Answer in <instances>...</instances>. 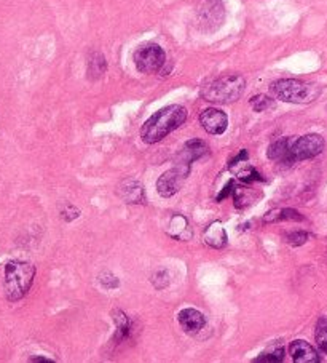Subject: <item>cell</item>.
<instances>
[{"label":"cell","instance_id":"1","mask_svg":"<svg viewBox=\"0 0 327 363\" xmlns=\"http://www.w3.org/2000/svg\"><path fill=\"white\" fill-rule=\"evenodd\" d=\"M187 121V109L184 106L171 104L166 106L155 114L147 118L146 123L141 128V138L146 144L160 143L163 138H166L174 130H178L180 125Z\"/></svg>","mask_w":327,"mask_h":363},{"label":"cell","instance_id":"2","mask_svg":"<svg viewBox=\"0 0 327 363\" xmlns=\"http://www.w3.org/2000/svg\"><path fill=\"white\" fill-rule=\"evenodd\" d=\"M35 267L26 261L11 259L4 266V291L8 301H20L34 284Z\"/></svg>","mask_w":327,"mask_h":363},{"label":"cell","instance_id":"3","mask_svg":"<svg viewBox=\"0 0 327 363\" xmlns=\"http://www.w3.org/2000/svg\"><path fill=\"white\" fill-rule=\"evenodd\" d=\"M270 91L280 101L292 103V104H308L313 103L321 95V89L318 85L310 82H302L297 79H281L275 80L270 85Z\"/></svg>","mask_w":327,"mask_h":363},{"label":"cell","instance_id":"4","mask_svg":"<svg viewBox=\"0 0 327 363\" xmlns=\"http://www.w3.org/2000/svg\"><path fill=\"white\" fill-rule=\"evenodd\" d=\"M246 82L241 76H224L206 84L201 89V96L206 101L216 104H230L240 99Z\"/></svg>","mask_w":327,"mask_h":363},{"label":"cell","instance_id":"5","mask_svg":"<svg viewBox=\"0 0 327 363\" xmlns=\"http://www.w3.org/2000/svg\"><path fill=\"white\" fill-rule=\"evenodd\" d=\"M136 69L142 74L160 72L166 62V55L159 43H142L133 55Z\"/></svg>","mask_w":327,"mask_h":363},{"label":"cell","instance_id":"6","mask_svg":"<svg viewBox=\"0 0 327 363\" xmlns=\"http://www.w3.org/2000/svg\"><path fill=\"white\" fill-rule=\"evenodd\" d=\"M324 138L321 135L311 133L300 136L297 140H292L291 151H289V162H291V165H294L302 160L318 157L324 151Z\"/></svg>","mask_w":327,"mask_h":363},{"label":"cell","instance_id":"7","mask_svg":"<svg viewBox=\"0 0 327 363\" xmlns=\"http://www.w3.org/2000/svg\"><path fill=\"white\" fill-rule=\"evenodd\" d=\"M197 18L201 29L216 30L224 23V5L221 0H200Z\"/></svg>","mask_w":327,"mask_h":363},{"label":"cell","instance_id":"8","mask_svg":"<svg viewBox=\"0 0 327 363\" xmlns=\"http://www.w3.org/2000/svg\"><path fill=\"white\" fill-rule=\"evenodd\" d=\"M188 173H190V170L184 167L171 168V170L165 172L159 178V181H156V192L165 199L173 197L174 194L180 189V186L184 183Z\"/></svg>","mask_w":327,"mask_h":363},{"label":"cell","instance_id":"9","mask_svg":"<svg viewBox=\"0 0 327 363\" xmlns=\"http://www.w3.org/2000/svg\"><path fill=\"white\" fill-rule=\"evenodd\" d=\"M200 123L210 135H222L229 127V117L221 109L207 108L200 114Z\"/></svg>","mask_w":327,"mask_h":363},{"label":"cell","instance_id":"10","mask_svg":"<svg viewBox=\"0 0 327 363\" xmlns=\"http://www.w3.org/2000/svg\"><path fill=\"white\" fill-rule=\"evenodd\" d=\"M206 152H207V147L203 141H200V140L188 141V143H185L184 149H182L178 155V159H179L178 167H184L190 170V165L193 164V162L203 157Z\"/></svg>","mask_w":327,"mask_h":363},{"label":"cell","instance_id":"11","mask_svg":"<svg viewBox=\"0 0 327 363\" xmlns=\"http://www.w3.org/2000/svg\"><path fill=\"white\" fill-rule=\"evenodd\" d=\"M289 354L295 363H318L321 362L319 355L313 346L304 340H295L289 346Z\"/></svg>","mask_w":327,"mask_h":363},{"label":"cell","instance_id":"12","mask_svg":"<svg viewBox=\"0 0 327 363\" xmlns=\"http://www.w3.org/2000/svg\"><path fill=\"white\" fill-rule=\"evenodd\" d=\"M178 320H179L180 328L188 335L198 333V331L205 327V317L197 309H190V308L182 309L178 314Z\"/></svg>","mask_w":327,"mask_h":363},{"label":"cell","instance_id":"13","mask_svg":"<svg viewBox=\"0 0 327 363\" xmlns=\"http://www.w3.org/2000/svg\"><path fill=\"white\" fill-rule=\"evenodd\" d=\"M291 144H292V140L289 136L281 138V140L275 141L267 151L268 159L291 167V162H289V151H291Z\"/></svg>","mask_w":327,"mask_h":363},{"label":"cell","instance_id":"14","mask_svg":"<svg viewBox=\"0 0 327 363\" xmlns=\"http://www.w3.org/2000/svg\"><path fill=\"white\" fill-rule=\"evenodd\" d=\"M205 243L211 248H224L227 243V233L222 228L221 223H212L205 230Z\"/></svg>","mask_w":327,"mask_h":363},{"label":"cell","instance_id":"15","mask_svg":"<svg viewBox=\"0 0 327 363\" xmlns=\"http://www.w3.org/2000/svg\"><path fill=\"white\" fill-rule=\"evenodd\" d=\"M120 196L123 197V200H127L128 203L144 202V189L139 183H136V181H127L123 187H120Z\"/></svg>","mask_w":327,"mask_h":363},{"label":"cell","instance_id":"16","mask_svg":"<svg viewBox=\"0 0 327 363\" xmlns=\"http://www.w3.org/2000/svg\"><path fill=\"white\" fill-rule=\"evenodd\" d=\"M285 220L302 221L304 220V216H302L297 210L281 208V210H272L265 218H263V221L265 223H278V221H285Z\"/></svg>","mask_w":327,"mask_h":363},{"label":"cell","instance_id":"17","mask_svg":"<svg viewBox=\"0 0 327 363\" xmlns=\"http://www.w3.org/2000/svg\"><path fill=\"white\" fill-rule=\"evenodd\" d=\"M169 235H173L174 239L184 240L188 235H192L190 229H188V223L184 216L176 215L171 223H169Z\"/></svg>","mask_w":327,"mask_h":363},{"label":"cell","instance_id":"18","mask_svg":"<svg viewBox=\"0 0 327 363\" xmlns=\"http://www.w3.org/2000/svg\"><path fill=\"white\" fill-rule=\"evenodd\" d=\"M285 360V347L281 346V344H273V346H270L267 350H263V352L257 357L254 360L256 363H280Z\"/></svg>","mask_w":327,"mask_h":363},{"label":"cell","instance_id":"19","mask_svg":"<svg viewBox=\"0 0 327 363\" xmlns=\"http://www.w3.org/2000/svg\"><path fill=\"white\" fill-rule=\"evenodd\" d=\"M105 60L101 53H93L90 61H88V74L91 79H98L105 72Z\"/></svg>","mask_w":327,"mask_h":363},{"label":"cell","instance_id":"20","mask_svg":"<svg viewBox=\"0 0 327 363\" xmlns=\"http://www.w3.org/2000/svg\"><path fill=\"white\" fill-rule=\"evenodd\" d=\"M314 340H316V344L321 352L327 354V318L326 317H319V320L316 323V331H314Z\"/></svg>","mask_w":327,"mask_h":363},{"label":"cell","instance_id":"21","mask_svg":"<svg viewBox=\"0 0 327 363\" xmlns=\"http://www.w3.org/2000/svg\"><path fill=\"white\" fill-rule=\"evenodd\" d=\"M112 318H114L117 323V337L118 340H125L130 335V320L128 317L120 311L112 312Z\"/></svg>","mask_w":327,"mask_h":363},{"label":"cell","instance_id":"22","mask_svg":"<svg viewBox=\"0 0 327 363\" xmlns=\"http://www.w3.org/2000/svg\"><path fill=\"white\" fill-rule=\"evenodd\" d=\"M251 108H253L256 112H263L270 108H273L275 101L267 95H257L254 98H251Z\"/></svg>","mask_w":327,"mask_h":363},{"label":"cell","instance_id":"23","mask_svg":"<svg viewBox=\"0 0 327 363\" xmlns=\"http://www.w3.org/2000/svg\"><path fill=\"white\" fill-rule=\"evenodd\" d=\"M285 239H286V242L289 243V245L300 247V245H304V243L308 240V234L304 233V230H295V233L286 234Z\"/></svg>","mask_w":327,"mask_h":363},{"label":"cell","instance_id":"24","mask_svg":"<svg viewBox=\"0 0 327 363\" xmlns=\"http://www.w3.org/2000/svg\"><path fill=\"white\" fill-rule=\"evenodd\" d=\"M240 179H241V183H246V184L254 183V181H263V178L254 170V168H248V170L241 172Z\"/></svg>","mask_w":327,"mask_h":363},{"label":"cell","instance_id":"25","mask_svg":"<svg viewBox=\"0 0 327 363\" xmlns=\"http://www.w3.org/2000/svg\"><path fill=\"white\" fill-rule=\"evenodd\" d=\"M234 189H235V183H234V181H229V183H227V186H225V187H224V192L221 194V196H219V197H217V202H221V200H224L225 197H227V196H229V194H231V192H234Z\"/></svg>","mask_w":327,"mask_h":363},{"label":"cell","instance_id":"26","mask_svg":"<svg viewBox=\"0 0 327 363\" xmlns=\"http://www.w3.org/2000/svg\"><path fill=\"white\" fill-rule=\"evenodd\" d=\"M62 218H64L66 221H72V220H75V218H79V210H75V208H72V206H69V211L62 213Z\"/></svg>","mask_w":327,"mask_h":363},{"label":"cell","instance_id":"27","mask_svg":"<svg viewBox=\"0 0 327 363\" xmlns=\"http://www.w3.org/2000/svg\"><path fill=\"white\" fill-rule=\"evenodd\" d=\"M248 159V152L246 151H241V154H238L236 157L230 162V165L229 167H234V165H236L238 162H241V160H246Z\"/></svg>","mask_w":327,"mask_h":363},{"label":"cell","instance_id":"28","mask_svg":"<svg viewBox=\"0 0 327 363\" xmlns=\"http://www.w3.org/2000/svg\"><path fill=\"white\" fill-rule=\"evenodd\" d=\"M30 362H45V363H53V359H47V357H33Z\"/></svg>","mask_w":327,"mask_h":363}]
</instances>
